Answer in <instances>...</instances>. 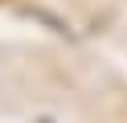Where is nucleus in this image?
Returning <instances> with one entry per match:
<instances>
[{"mask_svg":"<svg viewBox=\"0 0 127 123\" xmlns=\"http://www.w3.org/2000/svg\"><path fill=\"white\" fill-rule=\"evenodd\" d=\"M41 123H49V119H41Z\"/></svg>","mask_w":127,"mask_h":123,"instance_id":"nucleus-1","label":"nucleus"}]
</instances>
